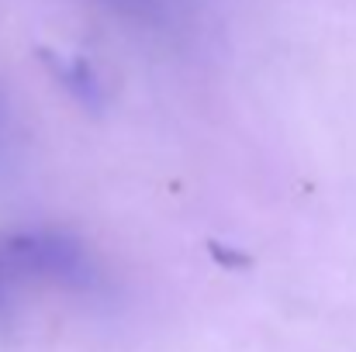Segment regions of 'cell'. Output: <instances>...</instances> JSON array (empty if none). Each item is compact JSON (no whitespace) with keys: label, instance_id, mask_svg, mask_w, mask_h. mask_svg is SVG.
Instances as JSON below:
<instances>
[{"label":"cell","instance_id":"obj_1","mask_svg":"<svg viewBox=\"0 0 356 352\" xmlns=\"http://www.w3.org/2000/svg\"><path fill=\"white\" fill-rule=\"evenodd\" d=\"M0 262L14 273L49 280L66 290H94L101 283V269L90 249L70 232H17L7 235L0 245Z\"/></svg>","mask_w":356,"mask_h":352},{"label":"cell","instance_id":"obj_2","mask_svg":"<svg viewBox=\"0 0 356 352\" xmlns=\"http://www.w3.org/2000/svg\"><path fill=\"white\" fill-rule=\"evenodd\" d=\"M104 10L118 14L121 21H128L131 28L142 31H156V35H170L180 28L187 3L184 0H97Z\"/></svg>","mask_w":356,"mask_h":352},{"label":"cell","instance_id":"obj_3","mask_svg":"<svg viewBox=\"0 0 356 352\" xmlns=\"http://www.w3.org/2000/svg\"><path fill=\"white\" fill-rule=\"evenodd\" d=\"M42 59L49 62L52 76L66 87L70 97H76L83 108L90 111H101L108 94H104V83L97 76V69L83 59V56H56V52H42Z\"/></svg>","mask_w":356,"mask_h":352},{"label":"cell","instance_id":"obj_4","mask_svg":"<svg viewBox=\"0 0 356 352\" xmlns=\"http://www.w3.org/2000/svg\"><path fill=\"white\" fill-rule=\"evenodd\" d=\"M3 304H7V266L0 262V311H3Z\"/></svg>","mask_w":356,"mask_h":352},{"label":"cell","instance_id":"obj_5","mask_svg":"<svg viewBox=\"0 0 356 352\" xmlns=\"http://www.w3.org/2000/svg\"><path fill=\"white\" fill-rule=\"evenodd\" d=\"M7 135V111H3V97H0V142Z\"/></svg>","mask_w":356,"mask_h":352}]
</instances>
